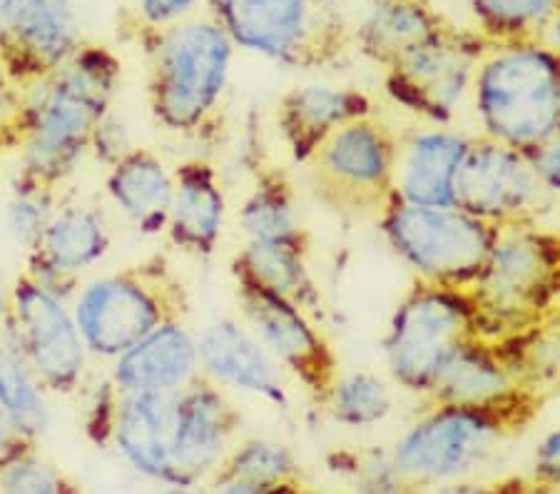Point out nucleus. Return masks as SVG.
<instances>
[{
	"instance_id": "nucleus-1",
	"label": "nucleus",
	"mask_w": 560,
	"mask_h": 494,
	"mask_svg": "<svg viewBox=\"0 0 560 494\" xmlns=\"http://www.w3.org/2000/svg\"><path fill=\"white\" fill-rule=\"evenodd\" d=\"M120 66L105 50H75L66 66L40 80L38 93L15 120L23 180L52 187L62 183L110 113Z\"/></svg>"
},
{
	"instance_id": "nucleus-2",
	"label": "nucleus",
	"mask_w": 560,
	"mask_h": 494,
	"mask_svg": "<svg viewBox=\"0 0 560 494\" xmlns=\"http://www.w3.org/2000/svg\"><path fill=\"white\" fill-rule=\"evenodd\" d=\"M544 402L538 384L491 402H429L392 452L419 487L466 480L503 443L526 433Z\"/></svg>"
},
{
	"instance_id": "nucleus-3",
	"label": "nucleus",
	"mask_w": 560,
	"mask_h": 494,
	"mask_svg": "<svg viewBox=\"0 0 560 494\" xmlns=\"http://www.w3.org/2000/svg\"><path fill=\"white\" fill-rule=\"evenodd\" d=\"M471 103L483 138L533 156L560 133V56L538 38L491 43Z\"/></svg>"
},
{
	"instance_id": "nucleus-4",
	"label": "nucleus",
	"mask_w": 560,
	"mask_h": 494,
	"mask_svg": "<svg viewBox=\"0 0 560 494\" xmlns=\"http://www.w3.org/2000/svg\"><path fill=\"white\" fill-rule=\"evenodd\" d=\"M234 43L212 18L158 31L150 50L148 103L170 133H200L230 83Z\"/></svg>"
},
{
	"instance_id": "nucleus-5",
	"label": "nucleus",
	"mask_w": 560,
	"mask_h": 494,
	"mask_svg": "<svg viewBox=\"0 0 560 494\" xmlns=\"http://www.w3.org/2000/svg\"><path fill=\"white\" fill-rule=\"evenodd\" d=\"M471 292L491 337L546 328L560 308V228L544 222L501 228Z\"/></svg>"
},
{
	"instance_id": "nucleus-6",
	"label": "nucleus",
	"mask_w": 560,
	"mask_h": 494,
	"mask_svg": "<svg viewBox=\"0 0 560 494\" xmlns=\"http://www.w3.org/2000/svg\"><path fill=\"white\" fill-rule=\"evenodd\" d=\"M187 305L175 267L155 255L83 287L72 318L88 353L117 359L167 322L185 320Z\"/></svg>"
},
{
	"instance_id": "nucleus-7",
	"label": "nucleus",
	"mask_w": 560,
	"mask_h": 494,
	"mask_svg": "<svg viewBox=\"0 0 560 494\" xmlns=\"http://www.w3.org/2000/svg\"><path fill=\"white\" fill-rule=\"evenodd\" d=\"M476 337L491 335L471 290L417 280L388 320L386 370L406 392L429 398L448 359Z\"/></svg>"
},
{
	"instance_id": "nucleus-8",
	"label": "nucleus",
	"mask_w": 560,
	"mask_h": 494,
	"mask_svg": "<svg viewBox=\"0 0 560 494\" xmlns=\"http://www.w3.org/2000/svg\"><path fill=\"white\" fill-rule=\"evenodd\" d=\"M378 232L417 280L471 290L501 235L499 225L446 205L427 208L392 195L376 215Z\"/></svg>"
},
{
	"instance_id": "nucleus-9",
	"label": "nucleus",
	"mask_w": 560,
	"mask_h": 494,
	"mask_svg": "<svg viewBox=\"0 0 560 494\" xmlns=\"http://www.w3.org/2000/svg\"><path fill=\"white\" fill-rule=\"evenodd\" d=\"M212 21L234 48L289 68H324L347 50L349 35L329 0H210Z\"/></svg>"
},
{
	"instance_id": "nucleus-10",
	"label": "nucleus",
	"mask_w": 560,
	"mask_h": 494,
	"mask_svg": "<svg viewBox=\"0 0 560 494\" xmlns=\"http://www.w3.org/2000/svg\"><path fill=\"white\" fill-rule=\"evenodd\" d=\"M399 140L374 115L345 125L314 152L312 191L324 205L341 212H382L394 195Z\"/></svg>"
},
{
	"instance_id": "nucleus-11",
	"label": "nucleus",
	"mask_w": 560,
	"mask_h": 494,
	"mask_svg": "<svg viewBox=\"0 0 560 494\" xmlns=\"http://www.w3.org/2000/svg\"><path fill=\"white\" fill-rule=\"evenodd\" d=\"M489 45L481 33L458 31L446 23L386 68V95L421 120L448 125L471 95L478 62Z\"/></svg>"
},
{
	"instance_id": "nucleus-12",
	"label": "nucleus",
	"mask_w": 560,
	"mask_h": 494,
	"mask_svg": "<svg viewBox=\"0 0 560 494\" xmlns=\"http://www.w3.org/2000/svg\"><path fill=\"white\" fill-rule=\"evenodd\" d=\"M0 345L21 355L45 392L70 394L85 375L88 347L66 302L21 273L11 287V310L0 320Z\"/></svg>"
},
{
	"instance_id": "nucleus-13",
	"label": "nucleus",
	"mask_w": 560,
	"mask_h": 494,
	"mask_svg": "<svg viewBox=\"0 0 560 494\" xmlns=\"http://www.w3.org/2000/svg\"><path fill=\"white\" fill-rule=\"evenodd\" d=\"M454 205L489 220L499 228L540 222L553 208L528 152L501 146L489 138H474L456 177Z\"/></svg>"
},
{
	"instance_id": "nucleus-14",
	"label": "nucleus",
	"mask_w": 560,
	"mask_h": 494,
	"mask_svg": "<svg viewBox=\"0 0 560 494\" xmlns=\"http://www.w3.org/2000/svg\"><path fill=\"white\" fill-rule=\"evenodd\" d=\"M237 300L261 347L279 367L294 377L314 404H324L341 375V363L327 335L314 325L310 312L261 287L237 283Z\"/></svg>"
},
{
	"instance_id": "nucleus-15",
	"label": "nucleus",
	"mask_w": 560,
	"mask_h": 494,
	"mask_svg": "<svg viewBox=\"0 0 560 494\" xmlns=\"http://www.w3.org/2000/svg\"><path fill=\"white\" fill-rule=\"evenodd\" d=\"M242 415L224 392L197 375L175 394V425L165 484H205L234 447Z\"/></svg>"
},
{
	"instance_id": "nucleus-16",
	"label": "nucleus",
	"mask_w": 560,
	"mask_h": 494,
	"mask_svg": "<svg viewBox=\"0 0 560 494\" xmlns=\"http://www.w3.org/2000/svg\"><path fill=\"white\" fill-rule=\"evenodd\" d=\"M544 328L468 340L441 370L429 402H491L538 384L536 349Z\"/></svg>"
},
{
	"instance_id": "nucleus-17",
	"label": "nucleus",
	"mask_w": 560,
	"mask_h": 494,
	"mask_svg": "<svg viewBox=\"0 0 560 494\" xmlns=\"http://www.w3.org/2000/svg\"><path fill=\"white\" fill-rule=\"evenodd\" d=\"M0 62L21 83H40L78 50L75 25L60 0H0Z\"/></svg>"
},
{
	"instance_id": "nucleus-18",
	"label": "nucleus",
	"mask_w": 560,
	"mask_h": 494,
	"mask_svg": "<svg viewBox=\"0 0 560 494\" xmlns=\"http://www.w3.org/2000/svg\"><path fill=\"white\" fill-rule=\"evenodd\" d=\"M175 394L117 392L113 388L93 437L101 445L113 443L135 472L165 484L175 425Z\"/></svg>"
},
{
	"instance_id": "nucleus-19",
	"label": "nucleus",
	"mask_w": 560,
	"mask_h": 494,
	"mask_svg": "<svg viewBox=\"0 0 560 494\" xmlns=\"http://www.w3.org/2000/svg\"><path fill=\"white\" fill-rule=\"evenodd\" d=\"M197 359L200 375L217 388L255 394L282 410L289 404L282 370L252 330L240 322L224 318L207 325L197 337Z\"/></svg>"
},
{
	"instance_id": "nucleus-20",
	"label": "nucleus",
	"mask_w": 560,
	"mask_h": 494,
	"mask_svg": "<svg viewBox=\"0 0 560 494\" xmlns=\"http://www.w3.org/2000/svg\"><path fill=\"white\" fill-rule=\"evenodd\" d=\"M374 113V101L364 90L310 83L292 88L279 101L277 128L292 163L306 165L339 128Z\"/></svg>"
},
{
	"instance_id": "nucleus-21",
	"label": "nucleus",
	"mask_w": 560,
	"mask_h": 494,
	"mask_svg": "<svg viewBox=\"0 0 560 494\" xmlns=\"http://www.w3.org/2000/svg\"><path fill=\"white\" fill-rule=\"evenodd\" d=\"M474 138L433 125L399 142L394 195L404 203L446 208L454 205L456 177Z\"/></svg>"
},
{
	"instance_id": "nucleus-22",
	"label": "nucleus",
	"mask_w": 560,
	"mask_h": 494,
	"mask_svg": "<svg viewBox=\"0 0 560 494\" xmlns=\"http://www.w3.org/2000/svg\"><path fill=\"white\" fill-rule=\"evenodd\" d=\"M197 375V337L187 330L185 320H175L117 357L110 382L117 392L175 394Z\"/></svg>"
},
{
	"instance_id": "nucleus-23",
	"label": "nucleus",
	"mask_w": 560,
	"mask_h": 494,
	"mask_svg": "<svg viewBox=\"0 0 560 494\" xmlns=\"http://www.w3.org/2000/svg\"><path fill=\"white\" fill-rule=\"evenodd\" d=\"M173 175L175 195L165 228L167 238L187 255L210 257L222 238L224 212H228L222 180L200 158L177 165Z\"/></svg>"
},
{
	"instance_id": "nucleus-24",
	"label": "nucleus",
	"mask_w": 560,
	"mask_h": 494,
	"mask_svg": "<svg viewBox=\"0 0 560 494\" xmlns=\"http://www.w3.org/2000/svg\"><path fill=\"white\" fill-rule=\"evenodd\" d=\"M107 195L142 235H160L173 208L175 175L152 150L130 148L110 165Z\"/></svg>"
},
{
	"instance_id": "nucleus-25",
	"label": "nucleus",
	"mask_w": 560,
	"mask_h": 494,
	"mask_svg": "<svg viewBox=\"0 0 560 494\" xmlns=\"http://www.w3.org/2000/svg\"><path fill=\"white\" fill-rule=\"evenodd\" d=\"M240 225L249 242L310 250V232L304 228L300 200L282 168L261 165L257 170L255 185L240 208Z\"/></svg>"
},
{
	"instance_id": "nucleus-26",
	"label": "nucleus",
	"mask_w": 560,
	"mask_h": 494,
	"mask_svg": "<svg viewBox=\"0 0 560 494\" xmlns=\"http://www.w3.org/2000/svg\"><path fill=\"white\" fill-rule=\"evenodd\" d=\"M444 25V18L427 0H386L369 8L354 41L369 60L392 68L396 60L429 41Z\"/></svg>"
},
{
	"instance_id": "nucleus-27",
	"label": "nucleus",
	"mask_w": 560,
	"mask_h": 494,
	"mask_svg": "<svg viewBox=\"0 0 560 494\" xmlns=\"http://www.w3.org/2000/svg\"><path fill=\"white\" fill-rule=\"evenodd\" d=\"M306 255L310 250L247 240V245L232 260V277L234 283L261 287V290L300 305L306 312H316L322 308V295Z\"/></svg>"
},
{
	"instance_id": "nucleus-28",
	"label": "nucleus",
	"mask_w": 560,
	"mask_h": 494,
	"mask_svg": "<svg viewBox=\"0 0 560 494\" xmlns=\"http://www.w3.org/2000/svg\"><path fill=\"white\" fill-rule=\"evenodd\" d=\"M107 248H110V235H107L103 212L90 205H68L52 215L35 253L60 273L78 275L101 263Z\"/></svg>"
},
{
	"instance_id": "nucleus-29",
	"label": "nucleus",
	"mask_w": 560,
	"mask_h": 494,
	"mask_svg": "<svg viewBox=\"0 0 560 494\" xmlns=\"http://www.w3.org/2000/svg\"><path fill=\"white\" fill-rule=\"evenodd\" d=\"M0 407L11 417L18 433L33 445L48 433L50 407L45 390L25 359L0 345Z\"/></svg>"
},
{
	"instance_id": "nucleus-30",
	"label": "nucleus",
	"mask_w": 560,
	"mask_h": 494,
	"mask_svg": "<svg viewBox=\"0 0 560 494\" xmlns=\"http://www.w3.org/2000/svg\"><path fill=\"white\" fill-rule=\"evenodd\" d=\"M337 425L347 429H369L394 412L392 388L374 372L339 375L322 404Z\"/></svg>"
},
{
	"instance_id": "nucleus-31",
	"label": "nucleus",
	"mask_w": 560,
	"mask_h": 494,
	"mask_svg": "<svg viewBox=\"0 0 560 494\" xmlns=\"http://www.w3.org/2000/svg\"><path fill=\"white\" fill-rule=\"evenodd\" d=\"M212 480H242L275 487L302 482V467L289 445L267 437H249L230 449Z\"/></svg>"
},
{
	"instance_id": "nucleus-32",
	"label": "nucleus",
	"mask_w": 560,
	"mask_h": 494,
	"mask_svg": "<svg viewBox=\"0 0 560 494\" xmlns=\"http://www.w3.org/2000/svg\"><path fill=\"white\" fill-rule=\"evenodd\" d=\"M560 0H468L476 33L489 43L538 38Z\"/></svg>"
},
{
	"instance_id": "nucleus-33",
	"label": "nucleus",
	"mask_w": 560,
	"mask_h": 494,
	"mask_svg": "<svg viewBox=\"0 0 560 494\" xmlns=\"http://www.w3.org/2000/svg\"><path fill=\"white\" fill-rule=\"evenodd\" d=\"M347 467H337L345 472L351 484V494H421L409 474L396 462L392 449H366V452L345 455Z\"/></svg>"
},
{
	"instance_id": "nucleus-34",
	"label": "nucleus",
	"mask_w": 560,
	"mask_h": 494,
	"mask_svg": "<svg viewBox=\"0 0 560 494\" xmlns=\"http://www.w3.org/2000/svg\"><path fill=\"white\" fill-rule=\"evenodd\" d=\"M56 197L52 187L35 185L21 180L11 200H8V230L25 253H35L45 238V230L56 215Z\"/></svg>"
},
{
	"instance_id": "nucleus-35",
	"label": "nucleus",
	"mask_w": 560,
	"mask_h": 494,
	"mask_svg": "<svg viewBox=\"0 0 560 494\" xmlns=\"http://www.w3.org/2000/svg\"><path fill=\"white\" fill-rule=\"evenodd\" d=\"M0 494H83V490L68 472L43 460L38 449H31L0 472Z\"/></svg>"
},
{
	"instance_id": "nucleus-36",
	"label": "nucleus",
	"mask_w": 560,
	"mask_h": 494,
	"mask_svg": "<svg viewBox=\"0 0 560 494\" xmlns=\"http://www.w3.org/2000/svg\"><path fill=\"white\" fill-rule=\"evenodd\" d=\"M90 148L97 152V158H101L103 163L115 165L117 160H120L125 152L135 146H130V138H128V130H125V125L107 113L103 123L95 128Z\"/></svg>"
},
{
	"instance_id": "nucleus-37",
	"label": "nucleus",
	"mask_w": 560,
	"mask_h": 494,
	"mask_svg": "<svg viewBox=\"0 0 560 494\" xmlns=\"http://www.w3.org/2000/svg\"><path fill=\"white\" fill-rule=\"evenodd\" d=\"M530 480L560 487V427L538 443L530 462Z\"/></svg>"
},
{
	"instance_id": "nucleus-38",
	"label": "nucleus",
	"mask_w": 560,
	"mask_h": 494,
	"mask_svg": "<svg viewBox=\"0 0 560 494\" xmlns=\"http://www.w3.org/2000/svg\"><path fill=\"white\" fill-rule=\"evenodd\" d=\"M142 21L155 31L173 28L195 11L197 0H138Z\"/></svg>"
},
{
	"instance_id": "nucleus-39",
	"label": "nucleus",
	"mask_w": 560,
	"mask_h": 494,
	"mask_svg": "<svg viewBox=\"0 0 560 494\" xmlns=\"http://www.w3.org/2000/svg\"><path fill=\"white\" fill-rule=\"evenodd\" d=\"M528 478H503L495 482H448L441 484L436 494H523Z\"/></svg>"
},
{
	"instance_id": "nucleus-40",
	"label": "nucleus",
	"mask_w": 560,
	"mask_h": 494,
	"mask_svg": "<svg viewBox=\"0 0 560 494\" xmlns=\"http://www.w3.org/2000/svg\"><path fill=\"white\" fill-rule=\"evenodd\" d=\"M530 158L550 197H558L560 195V133L553 140H548L544 148L533 152Z\"/></svg>"
},
{
	"instance_id": "nucleus-41",
	"label": "nucleus",
	"mask_w": 560,
	"mask_h": 494,
	"mask_svg": "<svg viewBox=\"0 0 560 494\" xmlns=\"http://www.w3.org/2000/svg\"><path fill=\"white\" fill-rule=\"evenodd\" d=\"M31 449H35V445L18 433L11 417H8L5 410L0 407V472H3L11 462H15L18 457L31 452Z\"/></svg>"
},
{
	"instance_id": "nucleus-42",
	"label": "nucleus",
	"mask_w": 560,
	"mask_h": 494,
	"mask_svg": "<svg viewBox=\"0 0 560 494\" xmlns=\"http://www.w3.org/2000/svg\"><path fill=\"white\" fill-rule=\"evenodd\" d=\"M304 482H289V484H275V487H265V484H252L242 480H210V494H294Z\"/></svg>"
},
{
	"instance_id": "nucleus-43",
	"label": "nucleus",
	"mask_w": 560,
	"mask_h": 494,
	"mask_svg": "<svg viewBox=\"0 0 560 494\" xmlns=\"http://www.w3.org/2000/svg\"><path fill=\"white\" fill-rule=\"evenodd\" d=\"M538 41L546 45V48H550L556 53V56H560V3L553 11V15L548 18V23L544 25V31L538 33Z\"/></svg>"
},
{
	"instance_id": "nucleus-44",
	"label": "nucleus",
	"mask_w": 560,
	"mask_h": 494,
	"mask_svg": "<svg viewBox=\"0 0 560 494\" xmlns=\"http://www.w3.org/2000/svg\"><path fill=\"white\" fill-rule=\"evenodd\" d=\"M158 494H210L205 484H165Z\"/></svg>"
},
{
	"instance_id": "nucleus-45",
	"label": "nucleus",
	"mask_w": 560,
	"mask_h": 494,
	"mask_svg": "<svg viewBox=\"0 0 560 494\" xmlns=\"http://www.w3.org/2000/svg\"><path fill=\"white\" fill-rule=\"evenodd\" d=\"M523 494H560V487H550V484L533 482V480L528 478V480H526V487H523Z\"/></svg>"
},
{
	"instance_id": "nucleus-46",
	"label": "nucleus",
	"mask_w": 560,
	"mask_h": 494,
	"mask_svg": "<svg viewBox=\"0 0 560 494\" xmlns=\"http://www.w3.org/2000/svg\"><path fill=\"white\" fill-rule=\"evenodd\" d=\"M8 310H11V287H5L0 280V320L5 318Z\"/></svg>"
},
{
	"instance_id": "nucleus-47",
	"label": "nucleus",
	"mask_w": 560,
	"mask_h": 494,
	"mask_svg": "<svg viewBox=\"0 0 560 494\" xmlns=\"http://www.w3.org/2000/svg\"><path fill=\"white\" fill-rule=\"evenodd\" d=\"M294 494H341V492H329V490H316V487H306V484H302L300 490H296Z\"/></svg>"
},
{
	"instance_id": "nucleus-48",
	"label": "nucleus",
	"mask_w": 560,
	"mask_h": 494,
	"mask_svg": "<svg viewBox=\"0 0 560 494\" xmlns=\"http://www.w3.org/2000/svg\"><path fill=\"white\" fill-rule=\"evenodd\" d=\"M0 53H3V25H0Z\"/></svg>"
},
{
	"instance_id": "nucleus-49",
	"label": "nucleus",
	"mask_w": 560,
	"mask_h": 494,
	"mask_svg": "<svg viewBox=\"0 0 560 494\" xmlns=\"http://www.w3.org/2000/svg\"><path fill=\"white\" fill-rule=\"evenodd\" d=\"M369 3H372V5H374V3H386V0H369Z\"/></svg>"
},
{
	"instance_id": "nucleus-50",
	"label": "nucleus",
	"mask_w": 560,
	"mask_h": 494,
	"mask_svg": "<svg viewBox=\"0 0 560 494\" xmlns=\"http://www.w3.org/2000/svg\"><path fill=\"white\" fill-rule=\"evenodd\" d=\"M0 142H3V130H0Z\"/></svg>"
}]
</instances>
